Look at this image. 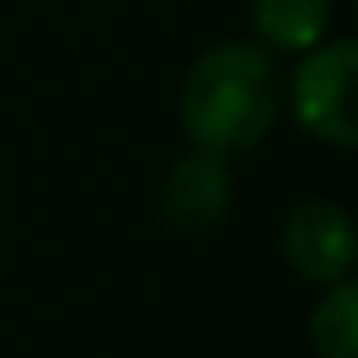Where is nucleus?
<instances>
[{"mask_svg": "<svg viewBox=\"0 0 358 358\" xmlns=\"http://www.w3.org/2000/svg\"><path fill=\"white\" fill-rule=\"evenodd\" d=\"M309 348L314 358H358V285L334 280L309 314Z\"/></svg>", "mask_w": 358, "mask_h": 358, "instance_id": "423d86ee", "label": "nucleus"}, {"mask_svg": "<svg viewBox=\"0 0 358 358\" xmlns=\"http://www.w3.org/2000/svg\"><path fill=\"white\" fill-rule=\"evenodd\" d=\"M231 206V167L221 152H206V148H192L187 157L172 162V172L162 177V192H157V216L182 231V236H201L211 231Z\"/></svg>", "mask_w": 358, "mask_h": 358, "instance_id": "20e7f679", "label": "nucleus"}, {"mask_svg": "<svg viewBox=\"0 0 358 358\" xmlns=\"http://www.w3.org/2000/svg\"><path fill=\"white\" fill-rule=\"evenodd\" d=\"M329 15H334V0H255L250 6L255 35L265 40V50H280V55H309L324 40Z\"/></svg>", "mask_w": 358, "mask_h": 358, "instance_id": "39448f33", "label": "nucleus"}, {"mask_svg": "<svg viewBox=\"0 0 358 358\" xmlns=\"http://www.w3.org/2000/svg\"><path fill=\"white\" fill-rule=\"evenodd\" d=\"M280 118V74L270 50L226 40L211 45L182 84V128L192 148L206 152H250Z\"/></svg>", "mask_w": 358, "mask_h": 358, "instance_id": "f257e3e1", "label": "nucleus"}, {"mask_svg": "<svg viewBox=\"0 0 358 358\" xmlns=\"http://www.w3.org/2000/svg\"><path fill=\"white\" fill-rule=\"evenodd\" d=\"M353 74H358V45L334 40L314 45L304 64L294 69L289 103L304 133H314L329 148H353L358 143V118H353Z\"/></svg>", "mask_w": 358, "mask_h": 358, "instance_id": "f03ea898", "label": "nucleus"}, {"mask_svg": "<svg viewBox=\"0 0 358 358\" xmlns=\"http://www.w3.org/2000/svg\"><path fill=\"white\" fill-rule=\"evenodd\" d=\"M280 250L294 265V275L314 280V285H334L353 275L358 260V236H353V216L338 201H299L289 206L285 226H280Z\"/></svg>", "mask_w": 358, "mask_h": 358, "instance_id": "7ed1b4c3", "label": "nucleus"}]
</instances>
